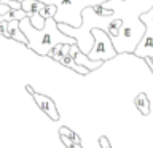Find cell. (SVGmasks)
<instances>
[{"instance_id":"6da1fadb","label":"cell","mask_w":153,"mask_h":148,"mask_svg":"<svg viewBox=\"0 0 153 148\" xmlns=\"http://www.w3.org/2000/svg\"><path fill=\"white\" fill-rule=\"evenodd\" d=\"M19 29L27 38V48L35 51L38 56H48V53L59 43L69 46L76 45L75 38L67 37L57 29V22L54 21V18L45 19V27L42 30L33 29L29 22V18H24L22 21H19Z\"/></svg>"},{"instance_id":"7a4b0ae2","label":"cell","mask_w":153,"mask_h":148,"mask_svg":"<svg viewBox=\"0 0 153 148\" xmlns=\"http://www.w3.org/2000/svg\"><path fill=\"white\" fill-rule=\"evenodd\" d=\"M91 37H93L94 43H93L91 51L86 54L91 61L107 62L110 59H113L115 56H118V53L115 51V48H113L112 38H110L104 30H100V29H93V30H91Z\"/></svg>"},{"instance_id":"3957f363","label":"cell","mask_w":153,"mask_h":148,"mask_svg":"<svg viewBox=\"0 0 153 148\" xmlns=\"http://www.w3.org/2000/svg\"><path fill=\"white\" fill-rule=\"evenodd\" d=\"M140 21L145 26V33H143L140 43L137 45L134 56L145 59V57H153V21L147 16L145 13L140 14Z\"/></svg>"},{"instance_id":"277c9868","label":"cell","mask_w":153,"mask_h":148,"mask_svg":"<svg viewBox=\"0 0 153 148\" xmlns=\"http://www.w3.org/2000/svg\"><path fill=\"white\" fill-rule=\"evenodd\" d=\"M26 89L30 92V95L33 97V100H35V104L38 105V108H40L42 112H45L48 116H50V119H53V121H57V119H59V112H57L56 104L51 97H48L45 94H38L37 91H33V88L30 84H27Z\"/></svg>"},{"instance_id":"5b68a950","label":"cell","mask_w":153,"mask_h":148,"mask_svg":"<svg viewBox=\"0 0 153 148\" xmlns=\"http://www.w3.org/2000/svg\"><path fill=\"white\" fill-rule=\"evenodd\" d=\"M69 54L74 57V61H75L76 65L85 67V69H88L89 72L91 70H96V69H100V67L104 65L102 61H91L89 57L85 54V53L80 51V48L76 46V45H72L70 46V53H69Z\"/></svg>"},{"instance_id":"8992f818","label":"cell","mask_w":153,"mask_h":148,"mask_svg":"<svg viewBox=\"0 0 153 148\" xmlns=\"http://www.w3.org/2000/svg\"><path fill=\"white\" fill-rule=\"evenodd\" d=\"M5 37H7V38H11V40H16V41H19V43H22V45L27 46V38H26V35L21 32V29H19V21L8 22Z\"/></svg>"},{"instance_id":"52a82bcc","label":"cell","mask_w":153,"mask_h":148,"mask_svg":"<svg viewBox=\"0 0 153 148\" xmlns=\"http://www.w3.org/2000/svg\"><path fill=\"white\" fill-rule=\"evenodd\" d=\"M45 7L43 2H38V0H22L21 2V10L27 14V18H30L32 14L40 13V10Z\"/></svg>"},{"instance_id":"ba28073f","label":"cell","mask_w":153,"mask_h":148,"mask_svg":"<svg viewBox=\"0 0 153 148\" xmlns=\"http://www.w3.org/2000/svg\"><path fill=\"white\" fill-rule=\"evenodd\" d=\"M134 105H136V108L143 115V116H148V115H150V99H148V95L145 92H140V94L136 95Z\"/></svg>"},{"instance_id":"9c48e42d","label":"cell","mask_w":153,"mask_h":148,"mask_svg":"<svg viewBox=\"0 0 153 148\" xmlns=\"http://www.w3.org/2000/svg\"><path fill=\"white\" fill-rule=\"evenodd\" d=\"M69 53H70V46L64 45V43H59V45H56L50 53H48V57H51V59L56 61V62H61L62 57L65 54H69Z\"/></svg>"},{"instance_id":"30bf717a","label":"cell","mask_w":153,"mask_h":148,"mask_svg":"<svg viewBox=\"0 0 153 148\" xmlns=\"http://www.w3.org/2000/svg\"><path fill=\"white\" fill-rule=\"evenodd\" d=\"M59 135H64V137H67V138H70L72 142H75V143H78V145H81V138H80V135H78L76 132H74L72 129L65 127V126H62V127L59 129Z\"/></svg>"},{"instance_id":"8fae6325","label":"cell","mask_w":153,"mask_h":148,"mask_svg":"<svg viewBox=\"0 0 153 148\" xmlns=\"http://www.w3.org/2000/svg\"><path fill=\"white\" fill-rule=\"evenodd\" d=\"M56 11H57V7H56V5H48V3H45V7L40 10V13H38V14H40L43 19H50V18H54Z\"/></svg>"},{"instance_id":"7c38bea8","label":"cell","mask_w":153,"mask_h":148,"mask_svg":"<svg viewBox=\"0 0 153 148\" xmlns=\"http://www.w3.org/2000/svg\"><path fill=\"white\" fill-rule=\"evenodd\" d=\"M29 22H30V26L33 29H37V30H42L43 27H45V19H43L40 14H32L30 18H29Z\"/></svg>"},{"instance_id":"4fadbf2b","label":"cell","mask_w":153,"mask_h":148,"mask_svg":"<svg viewBox=\"0 0 153 148\" xmlns=\"http://www.w3.org/2000/svg\"><path fill=\"white\" fill-rule=\"evenodd\" d=\"M99 145H100V148H112V145H110V142H108V138L105 137V135H102L99 138Z\"/></svg>"},{"instance_id":"5bb4252c","label":"cell","mask_w":153,"mask_h":148,"mask_svg":"<svg viewBox=\"0 0 153 148\" xmlns=\"http://www.w3.org/2000/svg\"><path fill=\"white\" fill-rule=\"evenodd\" d=\"M7 26H8L7 21H2V22H0V33H2V35H5V33H7Z\"/></svg>"},{"instance_id":"9a60e30c","label":"cell","mask_w":153,"mask_h":148,"mask_svg":"<svg viewBox=\"0 0 153 148\" xmlns=\"http://www.w3.org/2000/svg\"><path fill=\"white\" fill-rule=\"evenodd\" d=\"M10 11V8L7 7V5H0V16H3V14H7Z\"/></svg>"},{"instance_id":"2e32d148","label":"cell","mask_w":153,"mask_h":148,"mask_svg":"<svg viewBox=\"0 0 153 148\" xmlns=\"http://www.w3.org/2000/svg\"><path fill=\"white\" fill-rule=\"evenodd\" d=\"M143 61L147 62L148 69H150V72H152V73H153V62H152V59H150V57H145V59H143Z\"/></svg>"}]
</instances>
